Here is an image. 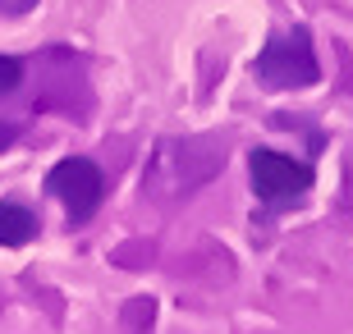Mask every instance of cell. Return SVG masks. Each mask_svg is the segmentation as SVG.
I'll return each instance as SVG.
<instances>
[{
	"mask_svg": "<svg viewBox=\"0 0 353 334\" xmlns=\"http://www.w3.org/2000/svg\"><path fill=\"white\" fill-rule=\"evenodd\" d=\"M252 78L266 92H299V87H316L321 83V65L312 51V32L303 23L294 28H275L266 46L252 60Z\"/></svg>",
	"mask_w": 353,
	"mask_h": 334,
	"instance_id": "obj_1",
	"label": "cell"
},
{
	"mask_svg": "<svg viewBox=\"0 0 353 334\" xmlns=\"http://www.w3.org/2000/svg\"><path fill=\"white\" fill-rule=\"evenodd\" d=\"M248 183L257 202L266 211H289V206H299L303 197L312 193L316 183V169L307 160H294L285 152H271V147H252L248 152Z\"/></svg>",
	"mask_w": 353,
	"mask_h": 334,
	"instance_id": "obj_2",
	"label": "cell"
},
{
	"mask_svg": "<svg viewBox=\"0 0 353 334\" xmlns=\"http://www.w3.org/2000/svg\"><path fill=\"white\" fill-rule=\"evenodd\" d=\"M46 193L65 206V216L74 220V225H88V220L97 216L101 197H105V174L88 156H65V160H55L51 174H46Z\"/></svg>",
	"mask_w": 353,
	"mask_h": 334,
	"instance_id": "obj_3",
	"label": "cell"
},
{
	"mask_svg": "<svg viewBox=\"0 0 353 334\" xmlns=\"http://www.w3.org/2000/svg\"><path fill=\"white\" fill-rule=\"evenodd\" d=\"M41 233V220L23 202H0V247H23Z\"/></svg>",
	"mask_w": 353,
	"mask_h": 334,
	"instance_id": "obj_4",
	"label": "cell"
},
{
	"mask_svg": "<svg viewBox=\"0 0 353 334\" xmlns=\"http://www.w3.org/2000/svg\"><path fill=\"white\" fill-rule=\"evenodd\" d=\"M19 87H23V60L0 55V96H14Z\"/></svg>",
	"mask_w": 353,
	"mask_h": 334,
	"instance_id": "obj_5",
	"label": "cell"
},
{
	"mask_svg": "<svg viewBox=\"0 0 353 334\" xmlns=\"http://www.w3.org/2000/svg\"><path fill=\"white\" fill-rule=\"evenodd\" d=\"M28 10H37V0H0V14L5 19H23Z\"/></svg>",
	"mask_w": 353,
	"mask_h": 334,
	"instance_id": "obj_6",
	"label": "cell"
}]
</instances>
